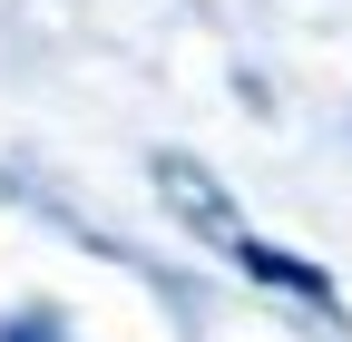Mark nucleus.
Segmentation results:
<instances>
[{
  "mask_svg": "<svg viewBox=\"0 0 352 342\" xmlns=\"http://www.w3.org/2000/svg\"><path fill=\"white\" fill-rule=\"evenodd\" d=\"M157 176H166V196H176V205H186V225H206L215 244H226V264H245L254 284H284V293H303V304H323V313H333V284H323V264H294L284 244H264V235H245V225L226 216V196L206 186V166H186V157H166Z\"/></svg>",
  "mask_w": 352,
  "mask_h": 342,
  "instance_id": "nucleus-1",
  "label": "nucleus"
},
{
  "mask_svg": "<svg viewBox=\"0 0 352 342\" xmlns=\"http://www.w3.org/2000/svg\"><path fill=\"white\" fill-rule=\"evenodd\" d=\"M0 342H59V332L39 323V313H20V323H0Z\"/></svg>",
  "mask_w": 352,
  "mask_h": 342,
  "instance_id": "nucleus-2",
  "label": "nucleus"
}]
</instances>
